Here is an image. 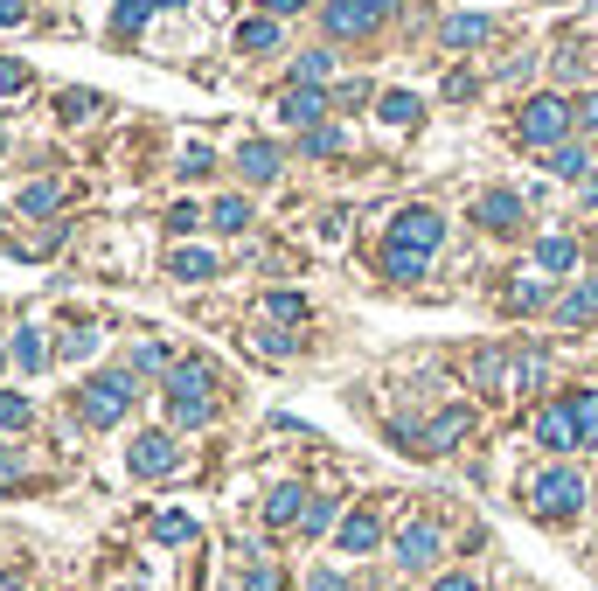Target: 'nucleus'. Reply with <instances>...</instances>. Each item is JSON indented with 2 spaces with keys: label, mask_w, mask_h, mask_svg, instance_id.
Listing matches in <instances>:
<instances>
[{
  "label": "nucleus",
  "mask_w": 598,
  "mask_h": 591,
  "mask_svg": "<svg viewBox=\"0 0 598 591\" xmlns=\"http://www.w3.org/2000/svg\"><path fill=\"white\" fill-rule=\"evenodd\" d=\"M592 313H598V279H592V286H585V293L557 299V320H564V327H585V320H592Z\"/></svg>",
  "instance_id": "nucleus-23"
},
{
  "label": "nucleus",
  "mask_w": 598,
  "mask_h": 591,
  "mask_svg": "<svg viewBox=\"0 0 598 591\" xmlns=\"http://www.w3.org/2000/svg\"><path fill=\"white\" fill-rule=\"evenodd\" d=\"M578 119H585V126H598V98H585V105H578Z\"/></svg>",
  "instance_id": "nucleus-43"
},
{
  "label": "nucleus",
  "mask_w": 598,
  "mask_h": 591,
  "mask_svg": "<svg viewBox=\"0 0 598 591\" xmlns=\"http://www.w3.org/2000/svg\"><path fill=\"white\" fill-rule=\"evenodd\" d=\"M28 418H35V404L14 397V390H0V432H28Z\"/></svg>",
  "instance_id": "nucleus-26"
},
{
  "label": "nucleus",
  "mask_w": 598,
  "mask_h": 591,
  "mask_svg": "<svg viewBox=\"0 0 598 591\" xmlns=\"http://www.w3.org/2000/svg\"><path fill=\"white\" fill-rule=\"evenodd\" d=\"M7 355H14V362H21V376H35V369H42V362H49V348H42V334H35V327H21V334H14V341H7Z\"/></svg>",
  "instance_id": "nucleus-19"
},
{
  "label": "nucleus",
  "mask_w": 598,
  "mask_h": 591,
  "mask_svg": "<svg viewBox=\"0 0 598 591\" xmlns=\"http://www.w3.org/2000/svg\"><path fill=\"white\" fill-rule=\"evenodd\" d=\"M126 466H133V480H167L181 466V445L167 439V432H140L133 452H126Z\"/></svg>",
  "instance_id": "nucleus-6"
},
{
  "label": "nucleus",
  "mask_w": 598,
  "mask_h": 591,
  "mask_svg": "<svg viewBox=\"0 0 598 591\" xmlns=\"http://www.w3.org/2000/svg\"><path fill=\"white\" fill-rule=\"evenodd\" d=\"M334 536H341V550H355V557H362V550H376V543H383V522H376V515H348Z\"/></svg>",
  "instance_id": "nucleus-12"
},
{
  "label": "nucleus",
  "mask_w": 598,
  "mask_h": 591,
  "mask_svg": "<svg viewBox=\"0 0 598 591\" xmlns=\"http://www.w3.org/2000/svg\"><path fill=\"white\" fill-rule=\"evenodd\" d=\"M473 216H480L487 230H515V223H522V195H515V188H494V195H480Z\"/></svg>",
  "instance_id": "nucleus-10"
},
{
  "label": "nucleus",
  "mask_w": 598,
  "mask_h": 591,
  "mask_svg": "<svg viewBox=\"0 0 598 591\" xmlns=\"http://www.w3.org/2000/svg\"><path fill=\"white\" fill-rule=\"evenodd\" d=\"M571 119H578V112H571L564 98H529L515 126H522V147H564V133H571Z\"/></svg>",
  "instance_id": "nucleus-4"
},
{
  "label": "nucleus",
  "mask_w": 598,
  "mask_h": 591,
  "mask_svg": "<svg viewBox=\"0 0 598 591\" xmlns=\"http://www.w3.org/2000/svg\"><path fill=\"white\" fill-rule=\"evenodd\" d=\"M376 112H383V126H418V112H425V105H418L411 91H383V105H376Z\"/></svg>",
  "instance_id": "nucleus-21"
},
{
  "label": "nucleus",
  "mask_w": 598,
  "mask_h": 591,
  "mask_svg": "<svg viewBox=\"0 0 598 591\" xmlns=\"http://www.w3.org/2000/svg\"><path fill=\"white\" fill-rule=\"evenodd\" d=\"M265 313H272V320H306V299H299V293H272V299H265Z\"/></svg>",
  "instance_id": "nucleus-29"
},
{
  "label": "nucleus",
  "mask_w": 598,
  "mask_h": 591,
  "mask_svg": "<svg viewBox=\"0 0 598 591\" xmlns=\"http://www.w3.org/2000/svg\"><path fill=\"white\" fill-rule=\"evenodd\" d=\"M272 42H279V21H272V14H258V21L237 28V49H251V56H265Z\"/></svg>",
  "instance_id": "nucleus-20"
},
{
  "label": "nucleus",
  "mask_w": 598,
  "mask_h": 591,
  "mask_svg": "<svg viewBox=\"0 0 598 591\" xmlns=\"http://www.w3.org/2000/svg\"><path fill=\"white\" fill-rule=\"evenodd\" d=\"M439 543H446V536H439L432 522H411V529L397 536V564H404V571H432V564H439Z\"/></svg>",
  "instance_id": "nucleus-7"
},
{
  "label": "nucleus",
  "mask_w": 598,
  "mask_h": 591,
  "mask_svg": "<svg viewBox=\"0 0 598 591\" xmlns=\"http://www.w3.org/2000/svg\"><path fill=\"white\" fill-rule=\"evenodd\" d=\"M153 536H160V543H195V515H160Z\"/></svg>",
  "instance_id": "nucleus-28"
},
{
  "label": "nucleus",
  "mask_w": 598,
  "mask_h": 591,
  "mask_svg": "<svg viewBox=\"0 0 598 591\" xmlns=\"http://www.w3.org/2000/svg\"><path fill=\"white\" fill-rule=\"evenodd\" d=\"M536 265H543V272H571V265H578V237H543V244H536Z\"/></svg>",
  "instance_id": "nucleus-18"
},
{
  "label": "nucleus",
  "mask_w": 598,
  "mask_h": 591,
  "mask_svg": "<svg viewBox=\"0 0 598 591\" xmlns=\"http://www.w3.org/2000/svg\"><path fill=\"white\" fill-rule=\"evenodd\" d=\"M327 515H334V508H327V501H313V508L299 515V529H306V536H320V529H327Z\"/></svg>",
  "instance_id": "nucleus-37"
},
{
  "label": "nucleus",
  "mask_w": 598,
  "mask_h": 591,
  "mask_svg": "<svg viewBox=\"0 0 598 591\" xmlns=\"http://www.w3.org/2000/svg\"><path fill=\"white\" fill-rule=\"evenodd\" d=\"M536 439H543V445H557V452H564V445H578V425H571V404H550V411L536 418Z\"/></svg>",
  "instance_id": "nucleus-11"
},
{
  "label": "nucleus",
  "mask_w": 598,
  "mask_h": 591,
  "mask_svg": "<svg viewBox=\"0 0 598 591\" xmlns=\"http://www.w3.org/2000/svg\"><path fill=\"white\" fill-rule=\"evenodd\" d=\"M21 209H28V216H49V209H56V188H49V181H35V188L21 195Z\"/></svg>",
  "instance_id": "nucleus-32"
},
{
  "label": "nucleus",
  "mask_w": 598,
  "mask_h": 591,
  "mask_svg": "<svg viewBox=\"0 0 598 591\" xmlns=\"http://www.w3.org/2000/svg\"><path fill=\"white\" fill-rule=\"evenodd\" d=\"M299 147H306V153H334V147H341V133H334V126H306Z\"/></svg>",
  "instance_id": "nucleus-34"
},
{
  "label": "nucleus",
  "mask_w": 598,
  "mask_h": 591,
  "mask_svg": "<svg viewBox=\"0 0 598 591\" xmlns=\"http://www.w3.org/2000/svg\"><path fill=\"white\" fill-rule=\"evenodd\" d=\"M578 508H585V480H578L571 466H550V473L536 480V515H543V522H571Z\"/></svg>",
  "instance_id": "nucleus-5"
},
{
  "label": "nucleus",
  "mask_w": 598,
  "mask_h": 591,
  "mask_svg": "<svg viewBox=\"0 0 598 591\" xmlns=\"http://www.w3.org/2000/svg\"><path fill=\"white\" fill-rule=\"evenodd\" d=\"M550 167H557L564 181H592V160H585V147H550Z\"/></svg>",
  "instance_id": "nucleus-24"
},
{
  "label": "nucleus",
  "mask_w": 598,
  "mask_h": 591,
  "mask_svg": "<svg viewBox=\"0 0 598 591\" xmlns=\"http://www.w3.org/2000/svg\"><path fill=\"white\" fill-rule=\"evenodd\" d=\"M466 425H473V411H466V404H452V411L439 418V425H432V432H397V439H404V445H425V452H452Z\"/></svg>",
  "instance_id": "nucleus-8"
},
{
  "label": "nucleus",
  "mask_w": 598,
  "mask_h": 591,
  "mask_svg": "<svg viewBox=\"0 0 598 591\" xmlns=\"http://www.w3.org/2000/svg\"><path fill=\"white\" fill-rule=\"evenodd\" d=\"M0 362H7V348H0Z\"/></svg>",
  "instance_id": "nucleus-44"
},
{
  "label": "nucleus",
  "mask_w": 598,
  "mask_h": 591,
  "mask_svg": "<svg viewBox=\"0 0 598 591\" xmlns=\"http://www.w3.org/2000/svg\"><path fill=\"white\" fill-rule=\"evenodd\" d=\"M265 7H272V14H299L306 0H265Z\"/></svg>",
  "instance_id": "nucleus-41"
},
{
  "label": "nucleus",
  "mask_w": 598,
  "mask_h": 591,
  "mask_svg": "<svg viewBox=\"0 0 598 591\" xmlns=\"http://www.w3.org/2000/svg\"><path fill=\"white\" fill-rule=\"evenodd\" d=\"M313 591H341V578H334V571H320V578H313Z\"/></svg>",
  "instance_id": "nucleus-42"
},
{
  "label": "nucleus",
  "mask_w": 598,
  "mask_h": 591,
  "mask_svg": "<svg viewBox=\"0 0 598 591\" xmlns=\"http://www.w3.org/2000/svg\"><path fill=\"white\" fill-rule=\"evenodd\" d=\"M320 21H327V35H369L383 14H376L369 0H327V14H320Z\"/></svg>",
  "instance_id": "nucleus-9"
},
{
  "label": "nucleus",
  "mask_w": 598,
  "mask_h": 591,
  "mask_svg": "<svg viewBox=\"0 0 598 591\" xmlns=\"http://www.w3.org/2000/svg\"><path fill=\"white\" fill-rule=\"evenodd\" d=\"M320 112H327V98H320L313 84H293V98H286V126H320Z\"/></svg>",
  "instance_id": "nucleus-14"
},
{
  "label": "nucleus",
  "mask_w": 598,
  "mask_h": 591,
  "mask_svg": "<svg viewBox=\"0 0 598 591\" xmlns=\"http://www.w3.org/2000/svg\"><path fill=\"white\" fill-rule=\"evenodd\" d=\"M21 14H28V0H0V28H14Z\"/></svg>",
  "instance_id": "nucleus-40"
},
{
  "label": "nucleus",
  "mask_w": 598,
  "mask_h": 591,
  "mask_svg": "<svg viewBox=\"0 0 598 591\" xmlns=\"http://www.w3.org/2000/svg\"><path fill=\"white\" fill-rule=\"evenodd\" d=\"M160 7H188V0H119V28H140L147 14H160Z\"/></svg>",
  "instance_id": "nucleus-27"
},
{
  "label": "nucleus",
  "mask_w": 598,
  "mask_h": 591,
  "mask_svg": "<svg viewBox=\"0 0 598 591\" xmlns=\"http://www.w3.org/2000/svg\"><path fill=\"white\" fill-rule=\"evenodd\" d=\"M133 390H140V383H133V369L91 376V383H84V397H77V404H84V425H98V432H105V425H119V418H126V404H133Z\"/></svg>",
  "instance_id": "nucleus-3"
},
{
  "label": "nucleus",
  "mask_w": 598,
  "mask_h": 591,
  "mask_svg": "<svg viewBox=\"0 0 598 591\" xmlns=\"http://www.w3.org/2000/svg\"><path fill=\"white\" fill-rule=\"evenodd\" d=\"M14 480H21V459H14V452L0 445V487H14Z\"/></svg>",
  "instance_id": "nucleus-38"
},
{
  "label": "nucleus",
  "mask_w": 598,
  "mask_h": 591,
  "mask_svg": "<svg viewBox=\"0 0 598 591\" xmlns=\"http://www.w3.org/2000/svg\"><path fill=\"white\" fill-rule=\"evenodd\" d=\"M91 341H98V327H70V341H63V355L77 362V355H91Z\"/></svg>",
  "instance_id": "nucleus-35"
},
{
  "label": "nucleus",
  "mask_w": 598,
  "mask_h": 591,
  "mask_svg": "<svg viewBox=\"0 0 598 591\" xmlns=\"http://www.w3.org/2000/svg\"><path fill=\"white\" fill-rule=\"evenodd\" d=\"M244 591H286L279 571H244Z\"/></svg>",
  "instance_id": "nucleus-36"
},
{
  "label": "nucleus",
  "mask_w": 598,
  "mask_h": 591,
  "mask_svg": "<svg viewBox=\"0 0 598 591\" xmlns=\"http://www.w3.org/2000/svg\"><path fill=\"white\" fill-rule=\"evenodd\" d=\"M167 411L174 425H209L216 404H209V362H174L167 369Z\"/></svg>",
  "instance_id": "nucleus-2"
},
{
  "label": "nucleus",
  "mask_w": 598,
  "mask_h": 591,
  "mask_svg": "<svg viewBox=\"0 0 598 591\" xmlns=\"http://www.w3.org/2000/svg\"><path fill=\"white\" fill-rule=\"evenodd\" d=\"M14 91H28V70L14 56H0V98H14Z\"/></svg>",
  "instance_id": "nucleus-33"
},
{
  "label": "nucleus",
  "mask_w": 598,
  "mask_h": 591,
  "mask_svg": "<svg viewBox=\"0 0 598 591\" xmlns=\"http://www.w3.org/2000/svg\"><path fill=\"white\" fill-rule=\"evenodd\" d=\"M167 265H174V279H216V258H209V251H195V244H181Z\"/></svg>",
  "instance_id": "nucleus-22"
},
{
  "label": "nucleus",
  "mask_w": 598,
  "mask_h": 591,
  "mask_svg": "<svg viewBox=\"0 0 598 591\" xmlns=\"http://www.w3.org/2000/svg\"><path fill=\"white\" fill-rule=\"evenodd\" d=\"M439 591H480V585H473V571H446V578H439Z\"/></svg>",
  "instance_id": "nucleus-39"
},
{
  "label": "nucleus",
  "mask_w": 598,
  "mask_h": 591,
  "mask_svg": "<svg viewBox=\"0 0 598 591\" xmlns=\"http://www.w3.org/2000/svg\"><path fill=\"white\" fill-rule=\"evenodd\" d=\"M571 425H578V445H598V390H571Z\"/></svg>",
  "instance_id": "nucleus-13"
},
{
  "label": "nucleus",
  "mask_w": 598,
  "mask_h": 591,
  "mask_svg": "<svg viewBox=\"0 0 598 591\" xmlns=\"http://www.w3.org/2000/svg\"><path fill=\"white\" fill-rule=\"evenodd\" d=\"M209 223H216V230H244V223H251V202H244V195H223V202L209 209Z\"/></svg>",
  "instance_id": "nucleus-25"
},
{
  "label": "nucleus",
  "mask_w": 598,
  "mask_h": 591,
  "mask_svg": "<svg viewBox=\"0 0 598 591\" xmlns=\"http://www.w3.org/2000/svg\"><path fill=\"white\" fill-rule=\"evenodd\" d=\"M508 306H515V313H543V286H536V279H522V286L508 293Z\"/></svg>",
  "instance_id": "nucleus-30"
},
{
  "label": "nucleus",
  "mask_w": 598,
  "mask_h": 591,
  "mask_svg": "<svg viewBox=\"0 0 598 591\" xmlns=\"http://www.w3.org/2000/svg\"><path fill=\"white\" fill-rule=\"evenodd\" d=\"M327 70H334V63H327V49H306V56H299V84H320Z\"/></svg>",
  "instance_id": "nucleus-31"
},
{
  "label": "nucleus",
  "mask_w": 598,
  "mask_h": 591,
  "mask_svg": "<svg viewBox=\"0 0 598 591\" xmlns=\"http://www.w3.org/2000/svg\"><path fill=\"white\" fill-rule=\"evenodd\" d=\"M306 508H313V501H306L299 487H272V501H265V522H279V529H286V522H299Z\"/></svg>",
  "instance_id": "nucleus-17"
},
{
  "label": "nucleus",
  "mask_w": 598,
  "mask_h": 591,
  "mask_svg": "<svg viewBox=\"0 0 598 591\" xmlns=\"http://www.w3.org/2000/svg\"><path fill=\"white\" fill-rule=\"evenodd\" d=\"M439 237H446V216H439V209H404V216L390 223L383 272H390V279H425V258L439 251Z\"/></svg>",
  "instance_id": "nucleus-1"
},
{
  "label": "nucleus",
  "mask_w": 598,
  "mask_h": 591,
  "mask_svg": "<svg viewBox=\"0 0 598 591\" xmlns=\"http://www.w3.org/2000/svg\"><path fill=\"white\" fill-rule=\"evenodd\" d=\"M237 167H244V181H272V174H279V147H265V140H251V147L237 153Z\"/></svg>",
  "instance_id": "nucleus-16"
},
{
  "label": "nucleus",
  "mask_w": 598,
  "mask_h": 591,
  "mask_svg": "<svg viewBox=\"0 0 598 591\" xmlns=\"http://www.w3.org/2000/svg\"><path fill=\"white\" fill-rule=\"evenodd\" d=\"M439 35H446V49H473V42H487V14H452Z\"/></svg>",
  "instance_id": "nucleus-15"
}]
</instances>
